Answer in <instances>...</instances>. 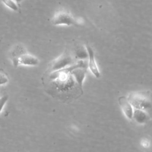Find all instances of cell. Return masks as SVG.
<instances>
[{"label":"cell","mask_w":152,"mask_h":152,"mask_svg":"<svg viewBox=\"0 0 152 152\" xmlns=\"http://www.w3.org/2000/svg\"><path fill=\"white\" fill-rule=\"evenodd\" d=\"M15 1H17V2H20V1H21V0H15Z\"/></svg>","instance_id":"5bb4252c"},{"label":"cell","mask_w":152,"mask_h":152,"mask_svg":"<svg viewBox=\"0 0 152 152\" xmlns=\"http://www.w3.org/2000/svg\"><path fill=\"white\" fill-rule=\"evenodd\" d=\"M118 102L125 117L128 119L131 120L132 119L134 108L128 98L126 96H121L118 99Z\"/></svg>","instance_id":"8992f818"},{"label":"cell","mask_w":152,"mask_h":152,"mask_svg":"<svg viewBox=\"0 0 152 152\" xmlns=\"http://www.w3.org/2000/svg\"><path fill=\"white\" fill-rule=\"evenodd\" d=\"M86 49L88 53V61H87V65L89 69H90L91 72L93 74V75L99 78L100 77V73L99 71V69L98 68V66L97 65L95 57H94V50L92 49V48L89 46H86Z\"/></svg>","instance_id":"5b68a950"},{"label":"cell","mask_w":152,"mask_h":152,"mask_svg":"<svg viewBox=\"0 0 152 152\" xmlns=\"http://www.w3.org/2000/svg\"><path fill=\"white\" fill-rule=\"evenodd\" d=\"M75 21L71 14L66 12H60L56 14L52 19L54 25L70 26L74 24Z\"/></svg>","instance_id":"277c9868"},{"label":"cell","mask_w":152,"mask_h":152,"mask_svg":"<svg viewBox=\"0 0 152 152\" xmlns=\"http://www.w3.org/2000/svg\"><path fill=\"white\" fill-rule=\"evenodd\" d=\"M75 63V59L74 57L66 50L50 64L46 74L65 68Z\"/></svg>","instance_id":"7a4b0ae2"},{"label":"cell","mask_w":152,"mask_h":152,"mask_svg":"<svg viewBox=\"0 0 152 152\" xmlns=\"http://www.w3.org/2000/svg\"><path fill=\"white\" fill-rule=\"evenodd\" d=\"M8 100V95H4L0 97V115L1 114V112L6 104L7 101Z\"/></svg>","instance_id":"7c38bea8"},{"label":"cell","mask_w":152,"mask_h":152,"mask_svg":"<svg viewBox=\"0 0 152 152\" xmlns=\"http://www.w3.org/2000/svg\"><path fill=\"white\" fill-rule=\"evenodd\" d=\"M3 3L11 10L17 11L18 10V7L17 4L13 0H2Z\"/></svg>","instance_id":"30bf717a"},{"label":"cell","mask_w":152,"mask_h":152,"mask_svg":"<svg viewBox=\"0 0 152 152\" xmlns=\"http://www.w3.org/2000/svg\"><path fill=\"white\" fill-rule=\"evenodd\" d=\"M13 65L15 66L22 65L25 66H36L39 63L38 58L30 54L25 53L17 58H12Z\"/></svg>","instance_id":"3957f363"},{"label":"cell","mask_w":152,"mask_h":152,"mask_svg":"<svg viewBox=\"0 0 152 152\" xmlns=\"http://www.w3.org/2000/svg\"><path fill=\"white\" fill-rule=\"evenodd\" d=\"M73 56L75 60H86V59L88 58V53L86 47L81 45L77 46L75 48Z\"/></svg>","instance_id":"9c48e42d"},{"label":"cell","mask_w":152,"mask_h":152,"mask_svg":"<svg viewBox=\"0 0 152 152\" xmlns=\"http://www.w3.org/2000/svg\"><path fill=\"white\" fill-rule=\"evenodd\" d=\"M87 68L76 67L71 70V73L75 78L79 86L83 88V84L86 77Z\"/></svg>","instance_id":"52a82bcc"},{"label":"cell","mask_w":152,"mask_h":152,"mask_svg":"<svg viewBox=\"0 0 152 152\" xmlns=\"http://www.w3.org/2000/svg\"><path fill=\"white\" fill-rule=\"evenodd\" d=\"M132 118L138 124H142L147 123L150 119V116L147 113V111L134 109Z\"/></svg>","instance_id":"ba28073f"},{"label":"cell","mask_w":152,"mask_h":152,"mask_svg":"<svg viewBox=\"0 0 152 152\" xmlns=\"http://www.w3.org/2000/svg\"><path fill=\"white\" fill-rule=\"evenodd\" d=\"M141 145L144 148H147L150 146V141L147 139H142L141 141Z\"/></svg>","instance_id":"4fadbf2b"},{"label":"cell","mask_w":152,"mask_h":152,"mask_svg":"<svg viewBox=\"0 0 152 152\" xmlns=\"http://www.w3.org/2000/svg\"><path fill=\"white\" fill-rule=\"evenodd\" d=\"M127 98L134 109L147 111L151 107L150 93L149 91L131 92L129 94Z\"/></svg>","instance_id":"6da1fadb"},{"label":"cell","mask_w":152,"mask_h":152,"mask_svg":"<svg viewBox=\"0 0 152 152\" xmlns=\"http://www.w3.org/2000/svg\"><path fill=\"white\" fill-rule=\"evenodd\" d=\"M9 81L7 75L2 71H0V86L7 84Z\"/></svg>","instance_id":"8fae6325"}]
</instances>
